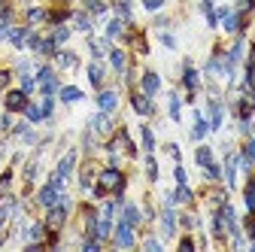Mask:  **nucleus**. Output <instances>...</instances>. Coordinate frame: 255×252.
<instances>
[{
	"instance_id": "1",
	"label": "nucleus",
	"mask_w": 255,
	"mask_h": 252,
	"mask_svg": "<svg viewBox=\"0 0 255 252\" xmlns=\"http://www.w3.org/2000/svg\"><path fill=\"white\" fill-rule=\"evenodd\" d=\"M122 188H125V176L116 170V167H107L101 176H98V185H94V198H107L110 192H122Z\"/></svg>"
},
{
	"instance_id": "2",
	"label": "nucleus",
	"mask_w": 255,
	"mask_h": 252,
	"mask_svg": "<svg viewBox=\"0 0 255 252\" xmlns=\"http://www.w3.org/2000/svg\"><path fill=\"white\" fill-rule=\"evenodd\" d=\"M67 213H70V198L61 192L58 204L46 210V228H49V231H61V228H64V222H67Z\"/></svg>"
},
{
	"instance_id": "3",
	"label": "nucleus",
	"mask_w": 255,
	"mask_h": 252,
	"mask_svg": "<svg viewBox=\"0 0 255 252\" xmlns=\"http://www.w3.org/2000/svg\"><path fill=\"white\" fill-rule=\"evenodd\" d=\"M88 131L94 134V137H110L113 134V119H110V113H98V116H91L88 119Z\"/></svg>"
},
{
	"instance_id": "4",
	"label": "nucleus",
	"mask_w": 255,
	"mask_h": 252,
	"mask_svg": "<svg viewBox=\"0 0 255 252\" xmlns=\"http://www.w3.org/2000/svg\"><path fill=\"white\" fill-rule=\"evenodd\" d=\"M3 104H6V113H24V107H27V91H21V88L18 91H9Z\"/></svg>"
},
{
	"instance_id": "5",
	"label": "nucleus",
	"mask_w": 255,
	"mask_h": 252,
	"mask_svg": "<svg viewBox=\"0 0 255 252\" xmlns=\"http://www.w3.org/2000/svg\"><path fill=\"white\" fill-rule=\"evenodd\" d=\"M58 198H61V192H58L52 182H46V185L40 188V195H37V204H40L43 210H49V207H55V204H58Z\"/></svg>"
},
{
	"instance_id": "6",
	"label": "nucleus",
	"mask_w": 255,
	"mask_h": 252,
	"mask_svg": "<svg viewBox=\"0 0 255 252\" xmlns=\"http://www.w3.org/2000/svg\"><path fill=\"white\" fill-rule=\"evenodd\" d=\"M116 246H122V249H128V246H134V228L128 225L125 219H122V222L116 225Z\"/></svg>"
},
{
	"instance_id": "7",
	"label": "nucleus",
	"mask_w": 255,
	"mask_h": 252,
	"mask_svg": "<svg viewBox=\"0 0 255 252\" xmlns=\"http://www.w3.org/2000/svg\"><path fill=\"white\" fill-rule=\"evenodd\" d=\"M131 107H134V113L137 116H152L155 113V107H152V101H149V94H131Z\"/></svg>"
},
{
	"instance_id": "8",
	"label": "nucleus",
	"mask_w": 255,
	"mask_h": 252,
	"mask_svg": "<svg viewBox=\"0 0 255 252\" xmlns=\"http://www.w3.org/2000/svg\"><path fill=\"white\" fill-rule=\"evenodd\" d=\"M37 82H40V88H43V94H52V91L58 88V79H55V73H52V67H40V70H37Z\"/></svg>"
},
{
	"instance_id": "9",
	"label": "nucleus",
	"mask_w": 255,
	"mask_h": 252,
	"mask_svg": "<svg viewBox=\"0 0 255 252\" xmlns=\"http://www.w3.org/2000/svg\"><path fill=\"white\" fill-rule=\"evenodd\" d=\"M73 167H76V149H70V152H67V155H64V158L58 161L55 173H58V176H64V179H67V176L73 173Z\"/></svg>"
},
{
	"instance_id": "10",
	"label": "nucleus",
	"mask_w": 255,
	"mask_h": 252,
	"mask_svg": "<svg viewBox=\"0 0 255 252\" xmlns=\"http://www.w3.org/2000/svg\"><path fill=\"white\" fill-rule=\"evenodd\" d=\"M161 234L164 237H173L176 234V216H173L170 207H164V213H161Z\"/></svg>"
},
{
	"instance_id": "11",
	"label": "nucleus",
	"mask_w": 255,
	"mask_h": 252,
	"mask_svg": "<svg viewBox=\"0 0 255 252\" xmlns=\"http://www.w3.org/2000/svg\"><path fill=\"white\" fill-rule=\"evenodd\" d=\"M98 107H101L104 113H113V110L119 107V94H116V91H101V94H98Z\"/></svg>"
},
{
	"instance_id": "12",
	"label": "nucleus",
	"mask_w": 255,
	"mask_h": 252,
	"mask_svg": "<svg viewBox=\"0 0 255 252\" xmlns=\"http://www.w3.org/2000/svg\"><path fill=\"white\" fill-rule=\"evenodd\" d=\"M237 164H240V155H228V161H225V182L234 185L237 179Z\"/></svg>"
},
{
	"instance_id": "13",
	"label": "nucleus",
	"mask_w": 255,
	"mask_h": 252,
	"mask_svg": "<svg viewBox=\"0 0 255 252\" xmlns=\"http://www.w3.org/2000/svg\"><path fill=\"white\" fill-rule=\"evenodd\" d=\"M110 234H113V219H110V216L98 219V228H94V237H98V240H107Z\"/></svg>"
},
{
	"instance_id": "14",
	"label": "nucleus",
	"mask_w": 255,
	"mask_h": 252,
	"mask_svg": "<svg viewBox=\"0 0 255 252\" xmlns=\"http://www.w3.org/2000/svg\"><path fill=\"white\" fill-rule=\"evenodd\" d=\"M88 79H91L94 88H101V85H104V67L98 64V61H91V64H88Z\"/></svg>"
},
{
	"instance_id": "15",
	"label": "nucleus",
	"mask_w": 255,
	"mask_h": 252,
	"mask_svg": "<svg viewBox=\"0 0 255 252\" xmlns=\"http://www.w3.org/2000/svg\"><path fill=\"white\" fill-rule=\"evenodd\" d=\"M182 85L188 88V91H195L198 88V73H195V67L185 61V70H182Z\"/></svg>"
},
{
	"instance_id": "16",
	"label": "nucleus",
	"mask_w": 255,
	"mask_h": 252,
	"mask_svg": "<svg viewBox=\"0 0 255 252\" xmlns=\"http://www.w3.org/2000/svg\"><path fill=\"white\" fill-rule=\"evenodd\" d=\"M219 125H222V104L210 101V131H219Z\"/></svg>"
},
{
	"instance_id": "17",
	"label": "nucleus",
	"mask_w": 255,
	"mask_h": 252,
	"mask_svg": "<svg viewBox=\"0 0 255 252\" xmlns=\"http://www.w3.org/2000/svg\"><path fill=\"white\" fill-rule=\"evenodd\" d=\"M55 58H58V67H64V70H73L79 64L73 52H55Z\"/></svg>"
},
{
	"instance_id": "18",
	"label": "nucleus",
	"mask_w": 255,
	"mask_h": 252,
	"mask_svg": "<svg viewBox=\"0 0 255 252\" xmlns=\"http://www.w3.org/2000/svg\"><path fill=\"white\" fill-rule=\"evenodd\" d=\"M27 34H30L27 27H12V30H9V43H12L15 49H21V46L27 43Z\"/></svg>"
},
{
	"instance_id": "19",
	"label": "nucleus",
	"mask_w": 255,
	"mask_h": 252,
	"mask_svg": "<svg viewBox=\"0 0 255 252\" xmlns=\"http://www.w3.org/2000/svg\"><path fill=\"white\" fill-rule=\"evenodd\" d=\"M122 213H125V222L131 225V228H137V225H140V210H137L134 204H125V207H122Z\"/></svg>"
},
{
	"instance_id": "20",
	"label": "nucleus",
	"mask_w": 255,
	"mask_h": 252,
	"mask_svg": "<svg viewBox=\"0 0 255 252\" xmlns=\"http://www.w3.org/2000/svg\"><path fill=\"white\" fill-rule=\"evenodd\" d=\"M61 101H64V104H76V101H82V91L73 88V85H64V88H61Z\"/></svg>"
},
{
	"instance_id": "21",
	"label": "nucleus",
	"mask_w": 255,
	"mask_h": 252,
	"mask_svg": "<svg viewBox=\"0 0 255 252\" xmlns=\"http://www.w3.org/2000/svg\"><path fill=\"white\" fill-rule=\"evenodd\" d=\"M110 64L119 70V73H125V67H128V61H125V52L122 49H110Z\"/></svg>"
},
{
	"instance_id": "22",
	"label": "nucleus",
	"mask_w": 255,
	"mask_h": 252,
	"mask_svg": "<svg viewBox=\"0 0 255 252\" xmlns=\"http://www.w3.org/2000/svg\"><path fill=\"white\" fill-rule=\"evenodd\" d=\"M73 21H76V27L82 30V34H91V12H76Z\"/></svg>"
},
{
	"instance_id": "23",
	"label": "nucleus",
	"mask_w": 255,
	"mask_h": 252,
	"mask_svg": "<svg viewBox=\"0 0 255 252\" xmlns=\"http://www.w3.org/2000/svg\"><path fill=\"white\" fill-rule=\"evenodd\" d=\"M155 91H158V76L155 73H143V94H149V98H152Z\"/></svg>"
},
{
	"instance_id": "24",
	"label": "nucleus",
	"mask_w": 255,
	"mask_h": 252,
	"mask_svg": "<svg viewBox=\"0 0 255 252\" xmlns=\"http://www.w3.org/2000/svg\"><path fill=\"white\" fill-rule=\"evenodd\" d=\"M88 49H91L94 58H104V55L110 52V49H107V40H91V37H88Z\"/></svg>"
},
{
	"instance_id": "25",
	"label": "nucleus",
	"mask_w": 255,
	"mask_h": 252,
	"mask_svg": "<svg viewBox=\"0 0 255 252\" xmlns=\"http://www.w3.org/2000/svg\"><path fill=\"white\" fill-rule=\"evenodd\" d=\"M122 30H125V21H122V18H113V21L107 24V40H116V37H122Z\"/></svg>"
},
{
	"instance_id": "26",
	"label": "nucleus",
	"mask_w": 255,
	"mask_h": 252,
	"mask_svg": "<svg viewBox=\"0 0 255 252\" xmlns=\"http://www.w3.org/2000/svg\"><path fill=\"white\" fill-rule=\"evenodd\" d=\"M43 234H46V225H43V222H34V225L24 231V237H27V240H34V243L43 240Z\"/></svg>"
},
{
	"instance_id": "27",
	"label": "nucleus",
	"mask_w": 255,
	"mask_h": 252,
	"mask_svg": "<svg viewBox=\"0 0 255 252\" xmlns=\"http://www.w3.org/2000/svg\"><path fill=\"white\" fill-rule=\"evenodd\" d=\"M37 164H40V155H34V158L27 161V167H24V182H27V185L37 179Z\"/></svg>"
},
{
	"instance_id": "28",
	"label": "nucleus",
	"mask_w": 255,
	"mask_h": 252,
	"mask_svg": "<svg viewBox=\"0 0 255 252\" xmlns=\"http://www.w3.org/2000/svg\"><path fill=\"white\" fill-rule=\"evenodd\" d=\"M240 164L243 167H249V164H255V137L246 143V149H243V158H240Z\"/></svg>"
},
{
	"instance_id": "29",
	"label": "nucleus",
	"mask_w": 255,
	"mask_h": 252,
	"mask_svg": "<svg viewBox=\"0 0 255 252\" xmlns=\"http://www.w3.org/2000/svg\"><path fill=\"white\" fill-rule=\"evenodd\" d=\"M46 18H49V12L40 9V6H30V9H27V21H30V24H40V21H46Z\"/></svg>"
},
{
	"instance_id": "30",
	"label": "nucleus",
	"mask_w": 255,
	"mask_h": 252,
	"mask_svg": "<svg viewBox=\"0 0 255 252\" xmlns=\"http://www.w3.org/2000/svg\"><path fill=\"white\" fill-rule=\"evenodd\" d=\"M207 131H210V125L198 116V122H195V128H191V137H195V140H204L207 137Z\"/></svg>"
},
{
	"instance_id": "31",
	"label": "nucleus",
	"mask_w": 255,
	"mask_h": 252,
	"mask_svg": "<svg viewBox=\"0 0 255 252\" xmlns=\"http://www.w3.org/2000/svg\"><path fill=\"white\" fill-rule=\"evenodd\" d=\"M88 12L94 18H101V15H107V3H104V0H88Z\"/></svg>"
},
{
	"instance_id": "32",
	"label": "nucleus",
	"mask_w": 255,
	"mask_h": 252,
	"mask_svg": "<svg viewBox=\"0 0 255 252\" xmlns=\"http://www.w3.org/2000/svg\"><path fill=\"white\" fill-rule=\"evenodd\" d=\"M52 40H55L58 46H61V43H67V40H70V27H64V24H58V27H55V34H52Z\"/></svg>"
},
{
	"instance_id": "33",
	"label": "nucleus",
	"mask_w": 255,
	"mask_h": 252,
	"mask_svg": "<svg viewBox=\"0 0 255 252\" xmlns=\"http://www.w3.org/2000/svg\"><path fill=\"white\" fill-rule=\"evenodd\" d=\"M146 176L155 182L158 179V164H155V158H152V152H146Z\"/></svg>"
},
{
	"instance_id": "34",
	"label": "nucleus",
	"mask_w": 255,
	"mask_h": 252,
	"mask_svg": "<svg viewBox=\"0 0 255 252\" xmlns=\"http://www.w3.org/2000/svg\"><path fill=\"white\" fill-rule=\"evenodd\" d=\"M140 137H143V149H146V152H152V149H155V137H152V131L146 128V125L140 128Z\"/></svg>"
},
{
	"instance_id": "35",
	"label": "nucleus",
	"mask_w": 255,
	"mask_h": 252,
	"mask_svg": "<svg viewBox=\"0 0 255 252\" xmlns=\"http://www.w3.org/2000/svg\"><path fill=\"white\" fill-rule=\"evenodd\" d=\"M24 116H27L30 122H40V119H43V107H37V104H27V107H24Z\"/></svg>"
},
{
	"instance_id": "36",
	"label": "nucleus",
	"mask_w": 255,
	"mask_h": 252,
	"mask_svg": "<svg viewBox=\"0 0 255 252\" xmlns=\"http://www.w3.org/2000/svg\"><path fill=\"white\" fill-rule=\"evenodd\" d=\"M195 158H198V164H201V167H207V164L213 161V152H210V146H201Z\"/></svg>"
},
{
	"instance_id": "37",
	"label": "nucleus",
	"mask_w": 255,
	"mask_h": 252,
	"mask_svg": "<svg viewBox=\"0 0 255 252\" xmlns=\"http://www.w3.org/2000/svg\"><path fill=\"white\" fill-rule=\"evenodd\" d=\"M204 176H207L210 182H216V179H222V170H219V164H213V161H210V164L204 167Z\"/></svg>"
},
{
	"instance_id": "38",
	"label": "nucleus",
	"mask_w": 255,
	"mask_h": 252,
	"mask_svg": "<svg viewBox=\"0 0 255 252\" xmlns=\"http://www.w3.org/2000/svg\"><path fill=\"white\" fill-rule=\"evenodd\" d=\"M9 185H12V173H3L0 176V201L9 195Z\"/></svg>"
},
{
	"instance_id": "39",
	"label": "nucleus",
	"mask_w": 255,
	"mask_h": 252,
	"mask_svg": "<svg viewBox=\"0 0 255 252\" xmlns=\"http://www.w3.org/2000/svg\"><path fill=\"white\" fill-rule=\"evenodd\" d=\"M55 49H58V43L49 37V40H43V43H40V49H37V52H40V55H55Z\"/></svg>"
},
{
	"instance_id": "40",
	"label": "nucleus",
	"mask_w": 255,
	"mask_h": 252,
	"mask_svg": "<svg viewBox=\"0 0 255 252\" xmlns=\"http://www.w3.org/2000/svg\"><path fill=\"white\" fill-rule=\"evenodd\" d=\"M176 201H182V204L191 201V188H188L185 182H179V188H176Z\"/></svg>"
},
{
	"instance_id": "41",
	"label": "nucleus",
	"mask_w": 255,
	"mask_h": 252,
	"mask_svg": "<svg viewBox=\"0 0 255 252\" xmlns=\"http://www.w3.org/2000/svg\"><path fill=\"white\" fill-rule=\"evenodd\" d=\"M246 207H249V210H255V179L246 185Z\"/></svg>"
},
{
	"instance_id": "42",
	"label": "nucleus",
	"mask_w": 255,
	"mask_h": 252,
	"mask_svg": "<svg viewBox=\"0 0 255 252\" xmlns=\"http://www.w3.org/2000/svg\"><path fill=\"white\" fill-rule=\"evenodd\" d=\"M222 21H225V30H231V34H234V30L240 27V18H237V15H231V12H228L225 18H222Z\"/></svg>"
},
{
	"instance_id": "43",
	"label": "nucleus",
	"mask_w": 255,
	"mask_h": 252,
	"mask_svg": "<svg viewBox=\"0 0 255 252\" xmlns=\"http://www.w3.org/2000/svg\"><path fill=\"white\" fill-rule=\"evenodd\" d=\"M91 176H94V170H91V167H85V170H82V176H79V185L85 188V192L91 188Z\"/></svg>"
},
{
	"instance_id": "44",
	"label": "nucleus",
	"mask_w": 255,
	"mask_h": 252,
	"mask_svg": "<svg viewBox=\"0 0 255 252\" xmlns=\"http://www.w3.org/2000/svg\"><path fill=\"white\" fill-rule=\"evenodd\" d=\"M40 107H43V119H49V116H52V110H55V104H52V94H46Z\"/></svg>"
},
{
	"instance_id": "45",
	"label": "nucleus",
	"mask_w": 255,
	"mask_h": 252,
	"mask_svg": "<svg viewBox=\"0 0 255 252\" xmlns=\"http://www.w3.org/2000/svg\"><path fill=\"white\" fill-rule=\"evenodd\" d=\"M170 119L179 122V98H176V94H170Z\"/></svg>"
},
{
	"instance_id": "46",
	"label": "nucleus",
	"mask_w": 255,
	"mask_h": 252,
	"mask_svg": "<svg viewBox=\"0 0 255 252\" xmlns=\"http://www.w3.org/2000/svg\"><path fill=\"white\" fill-rule=\"evenodd\" d=\"M143 6H146L149 12H158V9L164 6V0H143Z\"/></svg>"
},
{
	"instance_id": "47",
	"label": "nucleus",
	"mask_w": 255,
	"mask_h": 252,
	"mask_svg": "<svg viewBox=\"0 0 255 252\" xmlns=\"http://www.w3.org/2000/svg\"><path fill=\"white\" fill-rule=\"evenodd\" d=\"M246 231H249V237L255 240V210H249V219H246Z\"/></svg>"
},
{
	"instance_id": "48",
	"label": "nucleus",
	"mask_w": 255,
	"mask_h": 252,
	"mask_svg": "<svg viewBox=\"0 0 255 252\" xmlns=\"http://www.w3.org/2000/svg\"><path fill=\"white\" fill-rule=\"evenodd\" d=\"M34 82H37L34 76H27V73H24V76H21V91H34Z\"/></svg>"
},
{
	"instance_id": "49",
	"label": "nucleus",
	"mask_w": 255,
	"mask_h": 252,
	"mask_svg": "<svg viewBox=\"0 0 255 252\" xmlns=\"http://www.w3.org/2000/svg\"><path fill=\"white\" fill-rule=\"evenodd\" d=\"M191 249H195V240H191V237H182V240H179V252H191Z\"/></svg>"
},
{
	"instance_id": "50",
	"label": "nucleus",
	"mask_w": 255,
	"mask_h": 252,
	"mask_svg": "<svg viewBox=\"0 0 255 252\" xmlns=\"http://www.w3.org/2000/svg\"><path fill=\"white\" fill-rule=\"evenodd\" d=\"M179 222L185 225V231H191V228H195V225H198V219H195V216H182V219H179Z\"/></svg>"
},
{
	"instance_id": "51",
	"label": "nucleus",
	"mask_w": 255,
	"mask_h": 252,
	"mask_svg": "<svg viewBox=\"0 0 255 252\" xmlns=\"http://www.w3.org/2000/svg\"><path fill=\"white\" fill-rule=\"evenodd\" d=\"M143 249H149V252H158V249H161V243H158V240H143Z\"/></svg>"
},
{
	"instance_id": "52",
	"label": "nucleus",
	"mask_w": 255,
	"mask_h": 252,
	"mask_svg": "<svg viewBox=\"0 0 255 252\" xmlns=\"http://www.w3.org/2000/svg\"><path fill=\"white\" fill-rule=\"evenodd\" d=\"M40 43H43V40H40L37 34H27V46H30V49H34V52L40 49Z\"/></svg>"
},
{
	"instance_id": "53",
	"label": "nucleus",
	"mask_w": 255,
	"mask_h": 252,
	"mask_svg": "<svg viewBox=\"0 0 255 252\" xmlns=\"http://www.w3.org/2000/svg\"><path fill=\"white\" fill-rule=\"evenodd\" d=\"M161 43H164V46H167V49H176V40H173V37H170V34H161Z\"/></svg>"
},
{
	"instance_id": "54",
	"label": "nucleus",
	"mask_w": 255,
	"mask_h": 252,
	"mask_svg": "<svg viewBox=\"0 0 255 252\" xmlns=\"http://www.w3.org/2000/svg\"><path fill=\"white\" fill-rule=\"evenodd\" d=\"M6 152H9V143H6V140H0V161L6 158Z\"/></svg>"
},
{
	"instance_id": "55",
	"label": "nucleus",
	"mask_w": 255,
	"mask_h": 252,
	"mask_svg": "<svg viewBox=\"0 0 255 252\" xmlns=\"http://www.w3.org/2000/svg\"><path fill=\"white\" fill-rule=\"evenodd\" d=\"M167 152H170V155H173V158L179 161V146H176V143H167Z\"/></svg>"
},
{
	"instance_id": "56",
	"label": "nucleus",
	"mask_w": 255,
	"mask_h": 252,
	"mask_svg": "<svg viewBox=\"0 0 255 252\" xmlns=\"http://www.w3.org/2000/svg\"><path fill=\"white\" fill-rule=\"evenodd\" d=\"M6 82H9V73H6V70H0V91L6 88Z\"/></svg>"
},
{
	"instance_id": "57",
	"label": "nucleus",
	"mask_w": 255,
	"mask_h": 252,
	"mask_svg": "<svg viewBox=\"0 0 255 252\" xmlns=\"http://www.w3.org/2000/svg\"><path fill=\"white\" fill-rule=\"evenodd\" d=\"M173 176H176V182H185V170H182V167H176Z\"/></svg>"
},
{
	"instance_id": "58",
	"label": "nucleus",
	"mask_w": 255,
	"mask_h": 252,
	"mask_svg": "<svg viewBox=\"0 0 255 252\" xmlns=\"http://www.w3.org/2000/svg\"><path fill=\"white\" fill-rule=\"evenodd\" d=\"M119 3H131V0H119Z\"/></svg>"
}]
</instances>
